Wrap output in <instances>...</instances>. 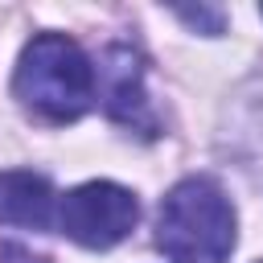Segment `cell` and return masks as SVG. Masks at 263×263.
I'll return each instance as SVG.
<instances>
[{
  "instance_id": "cell-4",
  "label": "cell",
  "mask_w": 263,
  "mask_h": 263,
  "mask_svg": "<svg viewBox=\"0 0 263 263\" xmlns=\"http://www.w3.org/2000/svg\"><path fill=\"white\" fill-rule=\"evenodd\" d=\"M99 82H103V107L111 119L127 127H152L148 99H144V62L127 45H111L99 58Z\"/></svg>"
},
{
  "instance_id": "cell-5",
  "label": "cell",
  "mask_w": 263,
  "mask_h": 263,
  "mask_svg": "<svg viewBox=\"0 0 263 263\" xmlns=\"http://www.w3.org/2000/svg\"><path fill=\"white\" fill-rule=\"evenodd\" d=\"M0 222L45 230L53 222V189L41 173L4 168L0 173Z\"/></svg>"
},
{
  "instance_id": "cell-6",
  "label": "cell",
  "mask_w": 263,
  "mask_h": 263,
  "mask_svg": "<svg viewBox=\"0 0 263 263\" xmlns=\"http://www.w3.org/2000/svg\"><path fill=\"white\" fill-rule=\"evenodd\" d=\"M181 21L189 25H205V33H222V12L218 8H177Z\"/></svg>"
},
{
  "instance_id": "cell-1",
  "label": "cell",
  "mask_w": 263,
  "mask_h": 263,
  "mask_svg": "<svg viewBox=\"0 0 263 263\" xmlns=\"http://www.w3.org/2000/svg\"><path fill=\"white\" fill-rule=\"evenodd\" d=\"M16 99L37 111L49 123H70L78 119L90 99H95V70L82 45L66 33H37L16 62L12 74Z\"/></svg>"
},
{
  "instance_id": "cell-7",
  "label": "cell",
  "mask_w": 263,
  "mask_h": 263,
  "mask_svg": "<svg viewBox=\"0 0 263 263\" xmlns=\"http://www.w3.org/2000/svg\"><path fill=\"white\" fill-rule=\"evenodd\" d=\"M0 263H49V259H41V255H33V251H25V247H0Z\"/></svg>"
},
{
  "instance_id": "cell-2",
  "label": "cell",
  "mask_w": 263,
  "mask_h": 263,
  "mask_svg": "<svg viewBox=\"0 0 263 263\" xmlns=\"http://www.w3.org/2000/svg\"><path fill=\"white\" fill-rule=\"evenodd\" d=\"M156 247L173 263H226L234 251V205L210 177H185L168 189L156 218Z\"/></svg>"
},
{
  "instance_id": "cell-3",
  "label": "cell",
  "mask_w": 263,
  "mask_h": 263,
  "mask_svg": "<svg viewBox=\"0 0 263 263\" xmlns=\"http://www.w3.org/2000/svg\"><path fill=\"white\" fill-rule=\"evenodd\" d=\"M136 218H140L136 193L115 181H86V185L70 189L58 205L62 234L90 251H107V247L123 242L132 234Z\"/></svg>"
}]
</instances>
